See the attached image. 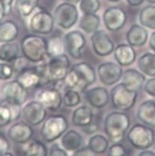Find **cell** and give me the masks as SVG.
Returning <instances> with one entry per match:
<instances>
[{
	"label": "cell",
	"instance_id": "cell-27",
	"mask_svg": "<svg viewBox=\"0 0 155 156\" xmlns=\"http://www.w3.org/2000/svg\"><path fill=\"white\" fill-rule=\"evenodd\" d=\"M19 46L16 42H4L0 45V61L13 62L19 57Z\"/></svg>",
	"mask_w": 155,
	"mask_h": 156
},
{
	"label": "cell",
	"instance_id": "cell-42",
	"mask_svg": "<svg viewBox=\"0 0 155 156\" xmlns=\"http://www.w3.org/2000/svg\"><path fill=\"white\" fill-rule=\"evenodd\" d=\"M10 148V144L8 139L3 133L0 132V155L9 151Z\"/></svg>",
	"mask_w": 155,
	"mask_h": 156
},
{
	"label": "cell",
	"instance_id": "cell-44",
	"mask_svg": "<svg viewBox=\"0 0 155 156\" xmlns=\"http://www.w3.org/2000/svg\"><path fill=\"white\" fill-rule=\"evenodd\" d=\"M72 156H96V154L88 146L80 148L74 151Z\"/></svg>",
	"mask_w": 155,
	"mask_h": 156
},
{
	"label": "cell",
	"instance_id": "cell-2",
	"mask_svg": "<svg viewBox=\"0 0 155 156\" xmlns=\"http://www.w3.org/2000/svg\"><path fill=\"white\" fill-rule=\"evenodd\" d=\"M21 49L29 62H42L47 56V39L38 35H27L22 39Z\"/></svg>",
	"mask_w": 155,
	"mask_h": 156
},
{
	"label": "cell",
	"instance_id": "cell-54",
	"mask_svg": "<svg viewBox=\"0 0 155 156\" xmlns=\"http://www.w3.org/2000/svg\"><path fill=\"white\" fill-rule=\"evenodd\" d=\"M2 18H3V17H2V16H1V15H0V24H1V21H2Z\"/></svg>",
	"mask_w": 155,
	"mask_h": 156
},
{
	"label": "cell",
	"instance_id": "cell-26",
	"mask_svg": "<svg viewBox=\"0 0 155 156\" xmlns=\"http://www.w3.org/2000/svg\"><path fill=\"white\" fill-rule=\"evenodd\" d=\"M19 26L12 20H6L0 24V42H12L19 36Z\"/></svg>",
	"mask_w": 155,
	"mask_h": 156
},
{
	"label": "cell",
	"instance_id": "cell-40",
	"mask_svg": "<svg viewBox=\"0 0 155 156\" xmlns=\"http://www.w3.org/2000/svg\"><path fill=\"white\" fill-rule=\"evenodd\" d=\"M12 66L13 67L14 73H16L18 75L22 71H23L26 68L28 67V60L24 56H19L13 62V64Z\"/></svg>",
	"mask_w": 155,
	"mask_h": 156
},
{
	"label": "cell",
	"instance_id": "cell-48",
	"mask_svg": "<svg viewBox=\"0 0 155 156\" xmlns=\"http://www.w3.org/2000/svg\"><path fill=\"white\" fill-rule=\"evenodd\" d=\"M128 3L131 6H139L141 4H143V2H144V0H127Z\"/></svg>",
	"mask_w": 155,
	"mask_h": 156
},
{
	"label": "cell",
	"instance_id": "cell-16",
	"mask_svg": "<svg viewBox=\"0 0 155 156\" xmlns=\"http://www.w3.org/2000/svg\"><path fill=\"white\" fill-rule=\"evenodd\" d=\"M93 50L99 56H107L113 53L114 44L107 32L104 30H97L91 37Z\"/></svg>",
	"mask_w": 155,
	"mask_h": 156
},
{
	"label": "cell",
	"instance_id": "cell-43",
	"mask_svg": "<svg viewBox=\"0 0 155 156\" xmlns=\"http://www.w3.org/2000/svg\"><path fill=\"white\" fill-rule=\"evenodd\" d=\"M144 90L149 95L155 97V77H152L146 82L144 85Z\"/></svg>",
	"mask_w": 155,
	"mask_h": 156
},
{
	"label": "cell",
	"instance_id": "cell-3",
	"mask_svg": "<svg viewBox=\"0 0 155 156\" xmlns=\"http://www.w3.org/2000/svg\"><path fill=\"white\" fill-rule=\"evenodd\" d=\"M69 129L67 118L63 115H50L45 119L40 133L42 139L48 143L61 138Z\"/></svg>",
	"mask_w": 155,
	"mask_h": 156
},
{
	"label": "cell",
	"instance_id": "cell-19",
	"mask_svg": "<svg viewBox=\"0 0 155 156\" xmlns=\"http://www.w3.org/2000/svg\"><path fill=\"white\" fill-rule=\"evenodd\" d=\"M85 98L90 105L95 108H102L108 104L110 97L108 92L104 87L98 86L85 92Z\"/></svg>",
	"mask_w": 155,
	"mask_h": 156
},
{
	"label": "cell",
	"instance_id": "cell-33",
	"mask_svg": "<svg viewBox=\"0 0 155 156\" xmlns=\"http://www.w3.org/2000/svg\"><path fill=\"white\" fill-rule=\"evenodd\" d=\"M64 48V41L58 36H54L47 39V56L49 58L63 54Z\"/></svg>",
	"mask_w": 155,
	"mask_h": 156
},
{
	"label": "cell",
	"instance_id": "cell-21",
	"mask_svg": "<svg viewBox=\"0 0 155 156\" xmlns=\"http://www.w3.org/2000/svg\"><path fill=\"white\" fill-rule=\"evenodd\" d=\"M122 82L129 90L138 92L145 83V76L136 69H129L123 73Z\"/></svg>",
	"mask_w": 155,
	"mask_h": 156
},
{
	"label": "cell",
	"instance_id": "cell-34",
	"mask_svg": "<svg viewBox=\"0 0 155 156\" xmlns=\"http://www.w3.org/2000/svg\"><path fill=\"white\" fill-rule=\"evenodd\" d=\"M25 156H48L46 145L39 140H33L29 143L24 151Z\"/></svg>",
	"mask_w": 155,
	"mask_h": 156
},
{
	"label": "cell",
	"instance_id": "cell-24",
	"mask_svg": "<svg viewBox=\"0 0 155 156\" xmlns=\"http://www.w3.org/2000/svg\"><path fill=\"white\" fill-rule=\"evenodd\" d=\"M92 110L86 105H82L74 110L72 117V124L79 127H85L93 122Z\"/></svg>",
	"mask_w": 155,
	"mask_h": 156
},
{
	"label": "cell",
	"instance_id": "cell-13",
	"mask_svg": "<svg viewBox=\"0 0 155 156\" xmlns=\"http://www.w3.org/2000/svg\"><path fill=\"white\" fill-rule=\"evenodd\" d=\"M35 100L51 112L58 111L63 102L61 92L55 88H46L37 92Z\"/></svg>",
	"mask_w": 155,
	"mask_h": 156
},
{
	"label": "cell",
	"instance_id": "cell-6",
	"mask_svg": "<svg viewBox=\"0 0 155 156\" xmlns=\"http://www.w3.org/2000/svg\"><path fill=\"white\" fill-rule=\"evenodd\" d=\"M128 142L134 148L146 150L154 144L155 134L149 126L136 124L131 128L127 134Z\"/></svg>",
	"mask_w": 155,
	"mask_h": 156
},
{
	"label": "cell",
	"instance_id": "cell-23",
	"mask_svg": "<svg viewBox=\"0 0 155 156\" xmlns=\"http://www.w3.org/2000/svg\"><path fill=\"white\" fill-rule=\"evenodd\" d=\"M137 117L149 127H155V100H147L139 105Z\"/></svg>",
	"mask_w": 155,
	"mask_h": 156
},
{
	"label": "cell",
	"instance_id": "cell-1",
	"mask_svg": "<svg viewBox=\"0 0 155 156\" xmlns=\"http://www.w3.org/2000/svg\"><path fill=\"white\" fill-rule=\"evenodd\" d=\"M131 126L129 116L121 112H113L106 116L104 129L108 140L112 143H120Z\"/></svg>",
	"mask_w": 155,
	"mask_h": 156
},
{
	"label": "cell",
	"instance_id": "cell-35",
	"mask_svg": "<svg viewBox=\"0 0 155 156\" xmlns=\"http://www.w3.org/2000/svg\"><path fill=\"white\" fill-rule=\"evenodd\" d=\"M12 122H14V118L11 105L3 100L0 102V128L8 126Z\"/></svg>",
	"mask_w": 155,
	"mask_h": 156
},
{
	"label": "cell",
	"instance_id": "cell-5",
	"mask_svg": "<svg viewBox=\"0 0 155 156\" xmlns=\"http://www.w3.org/2000/svg\"><path fill=\"white\" fill-rule=\"evenodd\" d=\"M17 80L26 89H33L48 84L45 63L33 67H27L18 74Z\"/></svg>",
	"mask_w": 155,
	"mask_h": 156
},
{
	"label": "cell",
	"instance_id": "cell-53",
	"mask_svg": "<svg viewBox=\"0 0 155 156\" xmlns=\"http://www.w3.org/2000/svg\"><path fill=\"white\" fill-rule=\"evenodd\" d=\"M147 1L150 3H155V0H147Z\"/></svg>",
	"mask_w": 155,
	"mask_h": 156
},
{
	"label": "cell",
	"instance_id": "cell-4",
	"mask_svg": "<svg viewBox=\"0 0 155 156\" xmlns=\"http://www.w3.org/2000/svg\"><path fill=\"white\" fill-rule=\"evenodd\" d=\"M70 59L65 54L50 58L45 63L46 76L48 83L56 84L64 82L70 69Z\"/></svg>",
	"mask_w": 155,
	"mask_h": 156
},
{
	"label": "cell",
	"instance_id": "cell-31",
	"mask_svg": "<svg viewBox=\"0 0 155 156\" xmlns=\"http://www.w3.org/2000/svg\"><path fill=\"white\" fill-rule=\"evenodd\" d=\"M39 0H16L15 8L18 14L22 17H28L35 10Z\"/></svg>",
	"mask_w": 155,
	"mask_h": 156
},
{
	"label": "cell",
	"instance_id": "cell-11",
	"mask_svg": "<svg viewBox=\"0 0 155 156\" xmlns=\"http://www.w3.org/2000/svg\"><path fill=\"white\" fill-rule=\"evenodd\" d=\"M127 13L119 6H111L107 8L103 14V22L110 32L121 30L126 24Z\"/></svg>",
	"mask_w": 155,
	"mask_h": 156
},
{
	"label": "cell",
	"instance_id": "cell-9",
	"mask_svg": "<svg viewBox=\"0 0 155 156\" xmlns=\"http://www.w3.org/2000/svg\"><path fill=\"white\" fill-rule=\"evenodd\" d=\"M54 26V16L45 10L36 12L29 21L30 30L38 35H49L52 32Z\"/></svg>",
	"mask_w": 155,
	"mask_h": 156
},
{
	"label": "cell",
	"instance_id": "cell-50",
	"mask_svg": "<svg viewBox=\"0 0 155 156\" xmlns=\"http://www.w3.org/2000/svg\"><path fill=\"white\" fill-rule=\"evenodd\" d=\"M0 156H14V155H13L11 152H9V151H7V152L4 153L3 154H2V155H0Z\"/></svg>",
	"mask_w": 155,
	"mask_h": 156
},
{
	"label": "cell",
	"instance_id": "cell-14",
	"mask_svg": "<svg viewBox=\"0 0 155 156\" xmlns=\"http://www.w3.org/2000/svg\"><path fill=\"white\" fill-rule=\"evenodd\" d=\"M98 75L100 81L105 85H113L118 82L123 76V70L120 65L108 62L99 65Z\"/></svg>",
	"mask_w": 155,
	"mask_h": 156
},
{
	"label": "cell",
	"instance_id": "cell-25",
	"mask_svg": "<svg viewBox=\"0 0 155 156\" xmlns=\"http://www.w3.org/2000/svg\"><path fill=\"white\" fill-rule=\"evenodd\" d=\"M83 138L80 133L75 130H69L61 137V144L65 150L75 151L81 148Z\"/></svg>",
	"mask_w": 155,
	"mask_h": 156
},
{
	"label": "cell",
	"instance_id": "cell-38",
	"mask_svg": "<svg viewBox=\"0 0 155 156\" xmlns=\"http://www.w3.org/2000/svg\"><path fill=\"white\" fill-rule=\"evenodd\" d=\"M14 70L12 65L6 62H0V80L6 81L12 77Z\"/></svg>",
	"mask_w": 155,
	"mask_h": 156
},
{
	"label": "cell",
	"instance_id": "cell-52",
	"mask_svg": "<svg viewBox=\"0 0 155 156\" xmlns=\"http://www.w3.org/2000/svg\"><path fill=\"white\" fill-rule=\"evenodd\" d=\"M109 2H119L120 0H107Z\"/></svg>",
	"mask_w": 155,
	"mask_h": 156
},
{
	"label": "cell",
	"instance_id": "cell-46",
	"mask_svg": "<svg viewBox=\"0 0 155 156\" xmlns=\"http://www.w3.org/2000/svg\"><path fill=\"white\" fill-rule=\"evenodd\" d=\"M98 129V126L97 125V123L92 122L88 126L83 127V131L88 135H91V134H94V132H97Z\"/></svg>",
	"mask_w": 155,
	"mask_h": 156
},
{
	"label": "cell",
	"instance_id": "cell-49",
	"mask_svg": "<svg viewBox=\"0 0 155 156\" xmlns=\"http://www.w3.org/2000/svg\"><path fill=\"white\" fill-rule=\"evenodd\" d=\"M138 156H155V152L150 150H143Z\"/></svg>",
	"mask_w": 155,
	"mask_h": 156
},
{
	"label": "cell",
	"instance_id": "cell-17",
	"mask_svg": "<svg viewBox=\"0 0 155 156\" xmlns=\"http://www.w3.org/2000/svg\"><path fill=\"white\" fill-rule=\"evenodd\" d=\"M71 69L75 73L79 82V88L82 90L95 82L97 78L95 69L89 63L85 62H79L74 65Z\"/></svg>",
	"mask_w": 155,
	"mask_h": 156
},
{
	"label": "cell",
	"instance_id": "cell-51",
	"mask_svg": "<svg viewBox=\"0 0 155 156\" xmlns=\"http://www.w3.org/2000/svg\"><path fill=\"white\" fill-rule=\"evenodd\" d=\"M67 1L69 2H79L81 0H67Z\"/></svg>",
	"mask_w": 155,
	"mask_h": 156
},
{
	"label": "cell",
	"instance_id": "cell-39",
	"mask_svg": "<svg viewBox=\"0 0 155 156\" xmlns=\"http://www.w3.org/2000/svg\"><path fill=\"white\" fill-rule=\"evenodd\" d=\"M127 150L122 144L113 143L107 149V156H126Z\"/></svg>",
	"mask_w": 155,
	"mask_h": 156
},
{
	"label": "cell",
	"instance_id": "cell-7",
	"mask_svg": "<svg viewBox=\"0 0 155 156\" xmlns=\"http://www.w3.org/2000/svg\"><path fill=\"white\" fill-rule=\"evenodd\" d=\"M138 92L129 90L123 82L118 84L111 91L112 105L116 109L128 111L135 105Z\"/></svg>",
	"mask_w": 155,
	"mask_h": 156
},
{
	"label": "cell",
	"instance_id": "cell-41",
	"mask_svg": "<svg viewBox=\"0 0 155 156\" xmlns=\"http://www.w3.org/2000/svg\"><path fill=\"white\" fill-rule=\"evenodd\" d=\"M13 0H0V15L2 17L10 15L12 9Z\"/></svg>",
	"mask_w": 155,
	"mask_h": 156
},
{
	"label": "cell",
	"instance_id": "cell-20",
	"mask_svg": "<svg viewBox=\"0 0 155 156\" xmlns=\"http://www.w3.org/2000/svg\"><path fill=\"white\" fill-rule=\"evenodd\" d=\"M114 57L121 66H129L136 59V51L129 44H121L114 48Z\"/></svg>",
	"mask_w": 155,
	"mask_h": 156
},
{
	"label": "cell",
	"instance_id": "cell-10",
	"mask_svg": "<svg viewBox=\"0 0 155 156\" xmlns=\"http://www.w3.org/2000/svg\"><path fill=\"white\" fill-rule=\"evenodd\" d=\"M2 92L4 100L17 105H23L29 98V90L26 89L17 79L4 84Z\"/></svg>",
	"mask_w": 155,
	"mask_h": 156
},
{
	"label": "cell",
	"instance_id": "cell-32",
	"mask_svg": "<svg viewBox=\"0 0 155 156\" xmlns=\"http://www.w3.org/2000/svg\"><path fill=\"white\" fill-rule=\"evenodd\" d=\"M141 26L150 29H155V6L148 5L143 9L139 15Z\"/></svg>",
	"mask_w": 155,
	"mask_h": 156
},
{
	"label": "cell",
	"instance_id": "cell-45",
	"mask_svg": "<svg viewBox=\"0 0 155 156\" xmlns=\"http://www.w3.org/2000/svg\"><path fill=\"white\" fill-rule=\"evenodd\" d=\"M49 156H68V154L65 150L60 148L58 145L54 144L50 148Z\"/></svg>",
	"mask_w": 155,
	"mask_h": 156
},
{
	"label": "cell",
	"instance_id": "cell-29",
	"mask_svg": "<svg viewBox=\"0 0 155 156\" xmlns=\"http://www.w3.org/2000/svg\"><path fill=\"white\" fill-rule=\"evenodd\" d=\"M101 24L100 17L97 14H85L79 22V27L88 34L94 33L98 30Z\"/></svg>",
	"mask_w": 155,
	"mask_h": 156
},
{
	"label": "cell",
	"instance_id": "cell-15",
	"mask_svg": "<svg viewBox=\"0 0 155 156\" xmlns=\"http://www.w3.org/2000/svg\"><path fill=\"white\" fill-rule=\"evenodd\" d=\"M46 108L38 101H32L23 108L22 115L26 122L32 126H36L43 122L46 119Z\"/></svg>",
	"mask_w": 155,
	"mask_h": 156
},
{
	"label": "cell",
	"instance_id": "cell-47",
	"mask_svg": "<svg viewBox=\"0 0 155 156\" xmlns=\"http://www.w3.org/2000/svg\"><path fill=\"white\" fill-rule=\"evenodd\" d=\"M149 46L150 49L155 53V32H152L149 38Z\"/></svg>",
	"mask_w": 155,
	"mask_h": 156
},
{
	"label": "cell",
	"instance_id": "cell-37",
	"mask_svg": "<svg viewBox=\"0 0 155 156\" xmlns=\"http://www.w3.org/2000/svg\"><path fill=\"white\" fill-rule=\"evenodd\" d=\"M62 98L64 105L69 108L77 106L81 102L80 94L75 89H67Z\"/></svg>",
	"mask_w": 155,
	"mask_h": 156
},
{
	"label": "cell",
	"instance_id": "cell-28",
	"mask_svg": "<svg viewBox=\"0 0 155 156\" xmlns=\"http://www.w3.org/2000/svg\"><path fill=\"white\" fill-rule=\"evenodd\" d=\"M141 73L150 77H155V53L146 52L138 61Z\"/></svg>",
	"mask_w": 155,
	"mask_h": 156
},
{
	"label": "cell",
	"instance_id": "cell-18",
	"mask_svg": "<svg viewBox=\"0 0 155 156\" xmlns=\"http://www.w3.org/2000/svg\"><path fill=\"white\" fill-rule=\"evenodd\" d=\"M33 135V129L30 125L23 122H16L8 130L9 138L16 144L28 143L30 142Z\"/></svg>",
	"mask_w": 155,
	"mask_h": 156
},
{
	"label": "cell",
	"instance_id": "cell-12",
	"mask_svg": "<svg viewBox=\"0 0 155 156\" xmlns=\"http://www.w3.org/2000/svg\"><path fill=\"white\" fill-rule=\"evenodd\" d=\"M65 48L69 55L75 59H80L82 51L86 45V39L82 32L78 30L71 31L65 34L64 38Z\"/></svg>",
	"mask_w": 155,
	"mask_h": 156
},
{
	"label": "cell",
	"instance_id": "cell-30",
	"mask_svg": "<svg viewBox=\"0 0 155 156\" xmlns=\"http://www.w3.org/2000/svg\"><path fill=\"white\" fill-rule=\"evenodd\" d=\"M108 146V139L102 135H94L88 140V147L95 154H104L107 151Z\"/></svg>",
	"mask_w": 155,
	"mask_h": 156
},
{
	"label": "cell",
	"instance_id": "cell-8",
	"mask_svg": "<svg viewBox=\"0 0 155 156\" xmlns=\"http://www.w3.org/2000/svg\"><path fill=\"white\" fill-rule=\"evenodd\" d=\"M55 23L63 29H70L79 20L78 9L72 2H63L56 7L54 12Z\"/></svg>",
	"mask_w": 155,
	"mask_h": 156
},
{
	"label": "cell",
	"instance_id": "cell-22",
	"mask_svg": "<svg viewBox=\"0 0 155 156\" xmlns=\"http://www.w3.org/2000/svg\"><path fill=\"white\" fill-rule=\"evenodd\" d=\"M128 43L133 47H140L145 45L148 39V32L145 27L138 24L131 26L126 34Z\"/></svg>",
	"mask_w": 155,
	"mask_h": 156
},
{
	"label": "cell",
	"instance_id": "cell-36",
	"mask_svg": "<svg viewBox=\"0 0 155 156\" xmlns=\"http://www.w3.org/2000/svg\"><path fill=\"white\" fill-rule=\"evenodd\" d=\"M101 8L99 0H81L79 9L84 15L96 14Z\"/></svg>",
	"mask_w": 155,
	"mask_h": 156
}]
</instances>
